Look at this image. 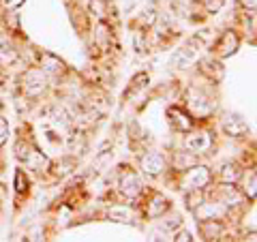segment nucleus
<instances>
[{
  "mask_svg": "<svg viewBox=\"0 0 257 242\" xmlns=\"http://www.w3.org/2000/svg\"><path fill=\"white\" fill-rule=\"evenodd\" d=\"M15 157H18L22 163H26L30 169H35V172H41V169L50 163L43 152L39 150L37 146L28 144V142H18L15 144Z\"/></svg>",
  "mask_w": 257,
  "mask_h": 242,
  "instance_id": "obj_1",
  "label": "nucleus"
},
{
  "mask_svg": "<svg viewBox=\"0 0 257 242\" xmlns=\"http://www.w3.org/2000/svg\"><path fill=\"white\" fill-rule=\"evenodd\" d=\"M212 180V174L206 165H191L180 174V182L184 184L182 189H206Z\"/></svg>",
  "mask_w": 257,
  "mask_h": 242,
  "instance_id": "obj_2",
  "label": "nucleus"
},
{
  "mask_svg": "<svg viewBox=\"0 0 257 242\" xmlns=\"http://www.w3.org/2000/svg\"><path fill=\"white\" fill-rule=\"evenodd\" d=\"M47 88V79H45V73L41 69H30L24 73L22 77V92L30 96V99H37V96H41Z\"/></svg>",
  "mask_w": 257,
  "mask_h": 242,
  "instance_id": "obj_3",
  "label": "nucleus"
},
{
  "mask_svg": "<svg viewBox=\"0 0 257 242\" xmlns=\"http://www.w3.org/2000/svg\"><path fill=\"white\" fill-rule=\"evenodd\" d=\"M240 47V37L236 30H225L221 39L212 45V54L216 58H229L231 54H236Z\"/></svg>",
  "mask_w": 257,
  "mask_h": 242,
  "instance_id": "obj_4",
  "label": "nucleus"
},
{
  "mask_svg": "<svg viewBox=\"0 0 257 242\" xmlns=\"http://www.w3.org/2000/svg\"><path fill=\"white\" fill-rule=\"evenodd\" d=\"M140 169H142V174L150 176V178H157V176H161L167 169V161L161 152L150 150L140 159Z\"/></svg>",
  "mask_w": 257,
  "mask_h": 242,
  "instance_id": "obj_5",
  "label": "nucleus"
},
{
  "mask_svg": "<svg viewBox=\"0 0 257 242\" xmlns=\"http://www.w3.org/2000/svg\"><path fill=\"white\" fill-rule=\"evenodd\" d=\"M242 199H244L242 191H238L231 182H221L219 187L214 189V201H219V204L225 208L242 204Z\"/></svg>",
  "mask_w": 257,
  "mask_h": 242,
  "instance_id": "obj_6",
  "label": "nucleus"
},
{
  "mask_svg": "<svg viewBox=\"0 0 257 242\" xmlns=\"http://www.w3.org/2000/svg\"><path fill=\"white\" fill-rule=\"evenodd\" d=\"M184 148L193 152V155H202V152L212 148V137L206 131H193L191 129L189 135L184 137Z\"/></svg>",
  "mask_w": 257,
  "mask_h": 242,
  "instance_id": "obj_7",
  "label": "nucleus"
},
{
  "mask_svg": "<svg viewBox=\"0 0 257 242\" xmlns=\"http://www.w3.org/2000/svg\"><path fill=\"white\" fill-rule=\"evenodd\" d=\"M118 187H120V193H122L124 197H128V199L140 197L142 191H144V184H142V180H140V176L135 174V172H131V169L120 174Z\"/></svg>",
  "mask_w": 257,
  "mask_h": 242,
  "instance_id": "obj_8",
  "label": "nucleus"
},
{
  "mask_svg": "<svg viewBox=\"0 0 257 242\" xmlns=\"http://www.w3.org/2000/svg\"><path fill=\"white\" fill-rule=\"evenodd\" d=\"M167 118H170L172 127L176 129V131L180 133H189L193 127H195V118H193L187 109L182 107H170L167 109Z\"/></svg>",
  "mask_w": 257,
  "mask_h": 242,
  "instance_id": "obj_9",
  "label": "nucleus"
},
{
  "mask_svg": "<svg viewBox=\"0 0 257 242\" xmlns=\"http://www.w3.org/2000/svg\"><path fill=\"white\" fill-rule=\"evenodd\" d=\"M221 129H223V133L229 135V137H244V135H248L246 120L242 116H238V114L225 116L223 123H221Z\"/></svg>",
  "mask_w": 257,
  "mask_h": 242,
  "instance_id": "obj_10",
  "label": "nucleus"
},
{
  "mask_svg": "<svg viewBox=\"0 0 257 242\" xmlns=\"http://www.w3.org/2000/svg\"><path fill=\"white\" fill-rule=\"evenodd\" d=\"M187 105L191 109V116H208L212 111V101L206 99L202 92L191 90L187 96Z\"/></svg>",
  "mask_w": 257,
  "mask_h": 242,
  "instance_id": "obj_11",
  "label": "nucleus"
},
{
  "mask_svg": "<svg viewBox=\"0 0 257 242\" xmlns=\"http://www.w3.org/2000/svg\"><path fill=\"white\" fill-rule=\"evenodd\" d=\"M170 208H172L170 199L163 197L161 193H155L152 199L146 204V216H148V219H161L165 212H170Z\"/></svg>",
  "mask_w": 257,
  "mask_h": 242,
  "instance_id": "obj_12",
  "label": "nucleus"
},
{
  "mask_svg": "<svg viewBox=\"0 0 257 242\" xmlns=\"http://www.w3.org/2000/svg\"><path fill=\"white\" fill-rule=\"evenodd\" d=\"M39 62H41V71L47 75H62L64 71H67V64H64V60H60L58 56L54 54H41L39 56Z\"/></svg>",
  "mask_w": 257,
  "mask_h": 242,
  "instance_id": "obj_13",
  "label": "nucleus"
},
{
  "mask_svg": "<svg viewBox=\"0 0 257 242\" xmlns=\"http://www.w3.org/2000/svg\"><path fill=\"white\" fill-rule=\"evenodd\" d=\"M197 60V52H195V47H180L178 52H176L174 56H172V60H170V64L174 69H187V67H191L193 62Z\"/></svg>",
  "mask_w": 257,
  "mask_h": 242,
  "instance_id": "obj_14",
  "label": "nucleus"
},
{
  "mask_svg": "<svg viewBox=\"0 0 257 242\" xmlns=\"http://www.w3.org/2000/svg\"><path fill=\"white\" fill-rule=\"evenodd\" d=\"M199 233H202L204 240H219L223 236V223L219 219L199 221Z\"/></svg>",
  "mask_w": 257,
  "mask_h": 242,
  "instance_id": "obj_15",
  "label": "nucleus"
},
{
  "mask_svg": "<svg viewBox=\"0 0 257 242\" xmlns=\"http://www.w3.org/2000/svg\"><path fill=\"white\" fill-rule=\"evenodd\" d=\"M199 69H202V73L208 75V79H212V82H221L223 75H225V69L223 64L219 62V58H206L199 62Z\"/></svg>",
  "mask_w": 257,
  "mask_h": 242,
  "instance_id": "obj_16",
  "label": "nucleus"
},
{
  "mask_svg": "<svg viewBox=\"0 0 257 242\" xmlns=\"http://www.w3.org/2000/svg\"><path fill=\"white\" fill-rule=\"evenodd\" d=\"M107 219L109 221H116V223H131L133 221V208L122 206V204H116L107 210Z\"/></svg>",
  "mask_w": 257,
  "mask_h": 242,
  "instance_id": "obj_17",
  "label": "nucleus"
},
{
  "mask_svg": "<svg viewBox=\"0 0 257 242\" xmlns=\"http://www.w3.org/2000/svg\"><path fill=\"white\" fill-rule=\"evenodd\" d=\"M204 201H206L204 189H187V193H184V204H187V210L191 212H195Z\"/></svg>",
  "mask_w": 257,
  "mask_h": 242,
  "instance_id": "obj_18",
  "label": "nucleus"
},
{
  "mask_svg": "<svg viewBox=\"0 0 257 242\" xmlns=\"http://www.w3.org/2000/svg\"><path fill=\"white\" fill-rule=\"evenodd\" d=\"M240 178H242V172H240V167L236 163H225L221 169H219V180L221 182H231L236 184Z\"/></svg>",
  "mask_w": 257,
  "mask_h": 242,
  "instance_id": "obj_19",
  "label": "nucleus"
},
{
  "mask_svg": "<svg viewBox=\"0 0 257 242\" xmlns=\"http://www.w3.org/2000/svg\"><path fill=\"white\" fill-rule=\"evenodd\" d=\"M195 163H197V157L189 150L187 152H176L174 155V169H178V172H184V169H189Z\"/></svg>",
  "mask_w": 257,
  "mask_h": 242,
  "instance_id": "obj_20",
  "label": "nucleus"
},
{
  "mask_svg": "<svg viewBox=\"0 0 257 242\" xmlns=\"http://www.w3.org/2000/svg\"><path fill=\"white\" fill-rule=\"evenodd\" d=\"M94 41H96V45H101V47H107L111 43V28H109L107 22H99V24H96Z\"/></svg>",
  "mask_w": 257,
  "mask_h": 242,
  "instance_id": "obj_21",
  "label": "nucleus"
},
{
  "mask_svg": "<svg viewBox=\"0 0 257 242\" xmlns=\"http://www.w3.org/2000/svg\"><path fill=\"white\" fill-rule=\"evenodd\" d=\"M15 60H18V50L9 41H0V64L9 67Z\"/></svg>",
  "mask_w": 257,
  "mask_h": 242,
  "instance_id": "obj_22",
  "label": "nucleus"
},
{
  "mask_svg": "<svg viewBox=\"0 0 257 242\" xmlns=\"http://www.w3.org/2000/svg\"><path fill=\"white\" fill-rule=\"evenodd\" d=\"M255 193H257V174H255V169H251V174H248V176H246V180H244L242 195H244L246 199L255 201Z\"/></svg>",
  "mask_w": 257,
  "mask_h": 242,
  "instance_id": "obj_23",
  "label": "nucleus"
},
{
  "mask_svg": "<svg viewBox=\"0 0 257 242\" xmlns=\"http://www.w3.org/2000/svg\"><path fill=\"white\" fill-rule=\"evenodd\" d=\"M107 5L109 3H105V0H90L88 9H90V13H96L99 22H107Z\"/></svg>",
  "mask_w": 257,
  "mask_h": 242,
  "instance_id": "obj_24",
  "label": "nucleus"
},
{
  "mask_svg": "<svg viewBox=\"0 0 257 242\" xmlns=\"http://www.w3.org/2000/svg\"><path fill=\"white\" fill-rule=\"evenodd\" d=\"M15 191H18L20 195L30 191V180H28V176L24 169H18V172H15Z\"/></svg>",
  "mask_w": 257,
  "mask_h": 242,
  "instance_id": "obj_25",
  "label": "nucleus"
},
{
  "mask_svg": "<svg viewBox=\"0 0 257 242\" xmlns=\"http://www.w3.org/2000/svg\"><path fill=\"white\" fill-rule=\"evenodd\" d=\"M199 3H202V7L206 9V13L214 15V13H219V11L223 9L225 0H199Z\"/></svg>",
  "mask_w": 257,
  "mask_h": 242,
  "instance_id": "obj_26",
  "label": "nucleus"
},
{
  "mask_svg": "<svg viewBox=\"0 0 257 242\" xmlns=\"http://www.w3.org/2000/svg\"><path fill=\"white\" fill-rule=\"evenodd\" d=\"M9 133H11L9 120H7L5 116H0V146H5V144H7V140H9Z\"/></svg>",
  "mask_w": 257,
  "mask_h": 242,
  "instance_id": "obj_27",
  "label": "nucleus"
},
{
  "mask_svg": "<svg viewBox=\"0 0 257 242\" xmlns=\"http://www.w3.org/2000/svg\"><path fill=\"white\" fill-rule=\"evenodd\" d=\"M135 50H138L140 54L146 52V32H144V30L135 32Z\"/></svg>",
  "mask_w": 257,
  "mask_h": 242,
  "instance_id": "obj_28",
  "label": "nucleus"
},
{
  "mask_svg": "<svg viewBox=\"0 0 257 242\" xmlns=\"http://www.w3.org/2000/svg\"><path fill=\"white\" fill-rule=\"evenodd\" d=\"M5 24H7V28H11V30H20V18H18V13H7Z\"/></svg>",
  "mask_w": 257,
  "mask_h": 242,
  "instance_id": "obj_29",
  "label": "nucleus"
},
{
  "mask_svg": "<svg viewBox=\"0 0 257 242\" xmlns=\"http://www.w3.org/2000/svg\"><path fill=\"white\" fill-rule=\"evenodd\" d=\"M155 22H157V13L152 11V9H148V11L142 13V24H144V26H152Z\"/></svg>",
  "mask_w": 257,
  "mask_h": 242,
  "instance_id": "obj_30",
  "label": "nucleus"
},
{
  "mask_svg": "<svg viewBox=\"0 0 257 242\" xmlns=\"http://www.w3.org/2000/svg\"><path fill=\"white\" fill-rule=\"evenodd\" d=\"M0 3H3V7L7 11H15V9H20L26 0H0Z\"/></svg>",
  "mask_w": 257,
  "mask_h": 242,
  "instance_id": "obj_31",
  "label": "nucleus"
},
{
  "mask_svg": "<svg viewBox=\"0 0 257 242\" xmlns=\"http://www.w3.org/2000/svg\"><path fill=\"white\" fill-rule=\"evenodd\" d=\"M174 240H178V242H180V240H182V242H191L193 236H191V231H184V229L180 231V229H178V231L174 233Z\"/></svg>",
  "mask_w": 257,
  "mask_h": 242,
  "instance_id": "obj_32",
  "label": "nucleus"
},
{
  "mask_svg": "<svg viewBox=\"0 0 257 242\" xmlns=\"http://www.w3.org/2000/svg\"><path fill=\"white\" fill-rule=\"evenodd\" d=\"M238 5L242 7L244 11H255V7H257V0H238Z\"/></svg>",
  "mask_w": 257,
  "mask_h": 242,
  "instance_id": "obj_33",
  "label": "nucleus"
},
{
  "mask_svg": "<svg viewBox=\"0 0 257 242\" xmlns=\"http://www.w3.org/2000/svg\"><path fill=\"white\" fill-rule=\"evenodd\" d=\"M0 107H3V101H0Z\"/></svg>",
  "mask_w": 257,
  "mask_h": 242,
  "instance_id": "obj_34",
  "label": "nucleus"
},
{
  "mask_svg": "<svg viewBox=\"0 0 257 242\" xmlns=\"http://www.w3.org/2000/svg\"><path fill=\"white\" fill-rule=\"evenodd\" d=\"M105 3H111V0H105Z\"/></svg>",
  "mask_w": 257,
  "mask_h": 242,
  "instance_id": "obj_35",
  "label": "nucleus"
}]
</instances>
